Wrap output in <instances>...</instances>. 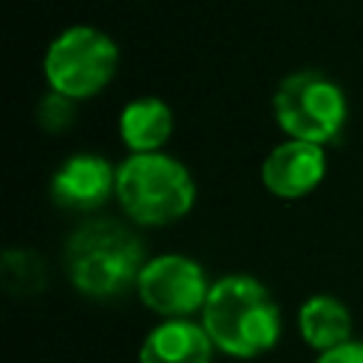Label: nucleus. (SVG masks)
<instances>
[{"label":"nucleus","instance_id":"obj_1","mask_svg":"<svg viewBox=\"0 0 363 363\" xmlns=\"http://www.w3.org/2000/svg\"><path fill=\"white\" fill-rule=\"evenodd\" d=\"M201 326L230 357H258L281 337V312L269 289L252 275H224L210 286Z\"/></svg>","mask_w":363,"mask_h":363},{"label":"nucleus","instance_id":"obj_2","mask_svg":"<svg viewBox=\"0 0 363 363\" xmlns=\"http://www.w3.org/2000/svg\"><path fill=\"white\" fill-rule=\"evenodd\" d=\"M145 247L130 227L113 218H96L65 241V269L71 284L88 298H116L136 286L145 269Z\"/></svg>","mask_w":363,"mask_h":363},{"label":"nucleus","instance_id":"obj_3","mask_svg":"<svg viewBox=\"0 0 363 363\" xmlns=\"http://www.w3.org/2000/svg\"><path fill=\"white\" fill-rule=\"evenodd\" d=\"M116 201L142 227L184 218L196 201L190 170L167 153H130L116 164Z\"/></svg>","mask_w":363,"mask_h":363},{"label":"nucleus","instance_id":"obj_4","mask_svg":"<svg viewBox=\"0 0 363 363\" xmlns=\"http://www.w3.org/2000/svg\"><path fill=\"white\" fill-rule=\"evenodd\" d=\"M346 94L323 71L303 68L281 79L272 94V116L289 139L329 145L346 125Z\"/></svg>","mask_w":363,"mask_h":363},{"label":"nucleus","instance_id":"obj_5","mask_svg":"<svg viewBox=\"0 0 363 363\" xmlns=\"http://www.w3.org/2000/svg\"><path fill=\"white\" fill-rule=\"evenodd\" d=\"M119 68L113 37L94 26H68L45 48L43 74L51 91L79 102L99 94Z\"/></svg>","mask_w":363,"mask_h":363},{"label":"nucleus","instance_id":"obj_6","mask_svg":"<svg viewBox=\"0 0 363 363\" xmlns=\"http://www.w3.org/2000/svg\"><path fill=\"white\" fill-rule=\"evenodd\" d=\"M210 286L213 284H207L201 264L179 252L150 258L136 281L139 301L167 320H179L204 309Z\"/></svg>","mask_w":363,"mask_h":363},{"label":"nucleus","instance_id":"obj_7","mask_svg":"<svg viewBox=\"0 0 363 363\" xmlns=\"http://www.w3.org/2000/svg\"><path fill=\"white\" fill-rule=\"evenodd\" d=\"M116 196V167L99 153H74L51 176V199L62 210L88 213Z\"/></svg>","mask_w":363,"mask_h":363},{"label":"nucleus","instance_id":"obj_8","mask_svg":"<svg viewBox=\"0 0 363 363\" xmlns=\"http://www.w3.org/2000/svg\"><path fill=\"white\" fill-rule=\"evenodd\" d=\"M323 176H326L323 147L301 139H286L275 145L261 164V182L278 199H301L312 193L323 182Z\"/></svg>","mask_w":363,"mask_h":363},{"label":"nucleus","instance_id":"obj_9","mask_svg":"<svg viewBox=\"0 0 363 363\" xmlns=\"http://www.w3.org/2000/svg\"><path fill=\"white\" fill-rule=\"evenodd\" d=\"M213 349L216 346L201 323L179 318L147 332L139 349V363H210Z\"/></svg>","mask_w":363,"mask_h":363},{"label":"nucleus","instance_id":"obj_10","mask_svg":"<svg viewBox=\"0 0 363 363\" xmlns=\"http://www.w3.org/2000/svg\"><path fill=\"white\" fill-rule=\"evenodd\" d=\"M173 133V111L159 96L130 99L119 113V136L130 153H159Z\"/></svg>","mask_w":363,"mask_h":363},{"label":"nucleus","instance_id":"obj_11","mask_svg":"<svg viewBox=\"0 0 363 363\" xmlns=\"http://www.w3.org/2000/svg\"><path fill=\"white\" fill-rule=\"evenodd\" d=\"M298 329H301V337L323 354L329 349H337V346L349 343L352 315L337 298L312 295L298 309Z\"/></svg>","mask_w":363,"mask_h":363},{"label":"nucleus","instance_id":"obj_12","mask_svg":"<svg viewBox=\"0 0 363 363\" xmlns=\"http://www.w3.org/2000/svg\"><path fill=\"white\" fill-rule=\"evenodd\" d=\"M3 281L6 289L17 295H31L45 284V267L31 250H6L3 255Z\"/></svg>","mask_w":363,"mask_h":363},{"label":"nucleus","instance_id":"obj_13","mask_svg":"<svg viewBox=\"0 0 363 363\" xmlns=\"http://www.w3.org/2000/svg\"><path fill=\"white\" fill-rule=\"evenodd\" d=\"M74 116H77V102L57 91H48L37 102V122L48 133H62L65 128L74 125Z\"/></svg>","mask_w":363,"mask_h":363},{"label":"nucleus","instance_id":"obj_14","mask_svg":"<svg viewBox=\"0 0 363 363\" xmlns=\"http://www.w3.org/2000/svg\"><path fill=\"white\" fill-rule=\"evenodd\" d=\"M315 363H363V343L349 340V343H343L337 349L323 352Z\"/></svg>","mask_w":363,"mask_h":363}]
</instances>
